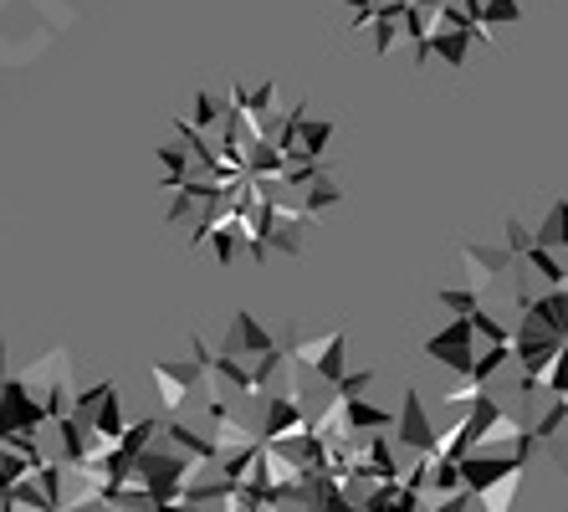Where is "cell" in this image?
Segmentation results:
<instances>
[{
  "label": "cell",
  "mask_w": 568,
  "mask_h": 512,
  "mask_svg": "<svg viewBox=\"0 0 568 512\" xmlns=\"http://www.w3.org/2000/svg\"><path fill=\"white\" fill-rule=\"evenodd\" d=\"M425 359L456 369V375H471V359H476V334H471V318H450L440 334L425 338Z\"/></svg>",
  "instance_id": "6da1fadb"
},
{
  "label": "cell",
  "mask_w": 568,
  "mask_h": 512,
  "mask_svg": "<svg viewBox=\"0 0 568 512\" xmlns=\"http://www.w3.org/2000/svg\"><path fill=\"white\" fill-rule=\"evenodd\" d=\"M395 441L410 446L415 457H436V420H430V410L420 405V390H405V400H399V416H395Z\"/></svg>",
  "instance_id": "7a4b0ae2"
},
{
  "label": "cell",
  "mask_w": 568,
  "mask_h": 512,
  "mask_svg": "<svg viewBox=\"0 0 568 512\" xmlns=\"http://www.w3.org/2000/svg\"><path fill=\"white\" fill-rule=\"evenodd\" d=\"M517 256L507 246H481V242H462V287H476V293H487L491 283H503L507 272H513Z\"/></svg>",
  "instance_id": "3957f363"
},
{
  "label": "cell",
  "mask_w": 568,
  "mask_h": 512,
  "mask_svg": "<svg viewBox=\"0 0 568 512\" xmlns=\"http://www.w3.org/2000/svg\"><path fill=\"white\" fill-rule=\"evenodd\" d=\"M528 461L517 457H503V451H466L462 461H456V472H462V487L466 492H481L487 482H497V477H507V472H523Z\"/></svg>",
  "instance_id": "277c9868"
},
{
  "label": "cell",
  "mask_w": 568,
  "mask_h": 512,
  "mask_svg": "<svg viewBox=\"0 0 568 512\" xmlns=\"http://www.w3.org/2000/svg\"><path fill=\"white\" fill-rule=\"evenodd\" d=\"M266 349H277V338L256 324V313H236V318H231V334H225V344H221L225 359H256V354H266Z\"/></svg>",
  "instance_id": "5b68a950"
},
{
  "label": "cell",
  "mask_w": 568,
  "mask_h": 512,
  "mask_svg": "<svg viewBox=\"0 0 568 512\" xmlns=\"http://www.w3.org/2000/svg\"><path fill=\"white\" fill-rule=\"evenodd\" d=\"M149 375H154V385H159V405H164V410L174 416V410L190 400V390L200 385V375H205V369L190 359V365H154Z\"/></svg>",
  "instance_id": "8992f818"
},
{
  "label": "cell",
  "mask_w": 568,
  "mask_h": 512,
  "mask_svg": "<svg viewBox=\"0 0 568 512\" xmlns=\"http://www.w3.org/2000/svg\"><path fill=\"white\" fill-rule=\"evenodd\" d=\"M430 57H440L450 72H462L466 57H471V27H440V31H430Z\"/></svg>",
  "instance_id": "52a82bcc"
},
{
  "label": "cell",
  "mask_w": 568,
  "mask_h": 512,
  "mask_svg": "<svg viewBox=\"0 0 568 512\" xmlns=\"http://www.w3.org/2000/svg\"><path fill=\"white\" fill-rule=\"evenodd\" d=\"M344 416H348V431H389L395 426V416L384 410V405H374V400H344Z\"/></svg>",
  "instance_id": "ba28073f"
},
{
  "label": "cell",
  "mask_w": 568,
  "mask_h": 512,
  "mask_svg": "<svg viewBox=\"0 0 568 512\" xmlns=\"http://www.w3.org/2000/svg\"><path fill=\"white\" fill-rule=\"evenodd\" d=\"M517 482H523V472H507V477H497V482H487L481 492H476V508L481 512H513Z\"/></svg>",
  "instance_id": "9c48e42d"
},
{
  "label": "cell",
  "mask_w": 568,
  "mask_h": 512,
  "mask_svg": "<svg viewBox=\"0 0 568 512\" xmlns=\"http://www.w3.org/2000/svg\"><path fill=\"white\" fill-rule=\"evenodd\" d=\"M517 262H523L528 272H538V283H542V287H558V283H564V262H558V252H548V246L532 242L528 252L517 256Z\"/></svg>",
  "instance_id": "30bf717a"
},
{
  "label": "cell",
  "mask_w": 568,
  "mask_h": 512,
  "mask_svg": "<svg viewBox=\"0 0 568 512\" xmlns=\"http://www.w3.org/2000/svg\"><path fill=\"white\" fill-rule=\"evenodd\" d=\"M532 242L548 246V252H568V201H554L548 221H542V226L532 231Z\"/></svg>",
  "instance_id": "8fae6325"
},
{
  "label": "cell",
  "mask_w": 568,
  "mask_h": 512,
  "mask_svg": "<svg viewBox=\"0 0 568 512\" xmlns=\"http://www.w3.org/2000/svg\"><path fill=\"white\" fill-rule=\"evenodd\" d=\"M344 349H348V338H344V328H338V334H333V344L323 349V359L313 365V375L323 379V385H338V379H344Z\"/></svg>",
  "instance_id": "7c38bea8"
},
{
  "label": "cell",
  "mask_w": 568,
  "mask_h": 512,
  "mask_svg": "<svg viewBox=\"0 0 568 512\" xmlns=\"http://www.w3.org/2000/svg\"><path fill=\"white\" fill-rule=\"evenodd\" d=\"M159 164H164V185H185L190 180V149L180 144V139H174V144H164L159 149Z\"/></svg>",
  "instance_id": "4fadbf2b"
},
{
  "label": "cell",
  "mask_w": 568,
  "mask_h": 512,
  "mask_svg": "<svg viewBox=\"0 0 568 512\" xmlns=\"http://www.w3.org/2000/svg\"><path fill=\"white\" fill-rule=\"evenodd\" d=\"M430 498H450V492H462V472H456V461L446 457H430V482H425Z\"/></svg>",
  "instance_id": "5bb4252c"
},
{
  "label": "cell",
  "mask_w": 568,
  "mask_h": 512,
  "mask_svg": "<svg viewBox=\"0 0 568 512\" xmlns=\"http://www.w3.org/2000/svg\"><path fill=\"white\" fill-rule=\"evenodd\" d=\"M564 426H568V395H554V400H548V410H542V420H538V426H528V431H532V441H554Z\"/></svg>",
  "instance_id": "9a60e30c"
},
{
  "label": "cell",
  "mask_w": 568,
  "mask_h": 512,
  "mask_svg": "<svg viewBox=\"0 0 568 512\" xmlns=\"http://www.w3.org/2000/svg\"><path fill=\"white\" fill-rule=\"evenodd\" d=\"M523 21V6L517 0H481V27L503 31V27H517Z\"/></svg>",
  "instance_id": "2e32d148"
},
{
  "label": "cell",
  "mask_w": 568,
  "mask_h": 512,
  "mask_svg": "<svg viewBox=\"0 0 568 512\" xmlns=\"http://www.w3.org/2000/svg\"><path fill=\"white\" fill-rule=\"evenodd\" d=\"M436 303L446 313H456V318H471V313L481 308V293H476V287H446V293H436Z\"/></svg>",
  "instance_id": "e0dca14e"
},
{
  "label": "cell",
  "mask_w": 568,
  "mask_h": 512,
  "mask_svg": "<svg viewBox=\"0 0 568 512\" xmlns=\"http://www.w3.org/2000/svg\"><path fill=\"white\" fill-rule=\"evenodd\" d=\"M471 334H476V338H487V344H513V328L497 324V318L487 313V303H481V308L471 313Z\"/></svg>",
  "instance_id": "ac0fdd59"
},
{
  "label": "cell",
  "mask_w": 568,
  "mask_h": 512,
  "mask_svg": "<svg viewBox=\"0 0 568 512\" xmlns=\"http://www.w3.org/2000/svg\"><path fill=\"white\" fill-rule=\"evenodd\" d=\"M154 436H159V420H139V426H123L119 451H123V457H133V451H144Z\"/></svg>",
  "instance_id": "d6986e66"
},
{
  "label": "cell",
  "mask_w": 568,
  "mask_h": 512,
  "mask_svg": "<svg viewBox=\"0 0 568 512\" xmlns=\"http://www.w3.org/2000/svg\"><path fill=\"white\" fill-rule=\"evenodd\" d=\"M174 190H180V195H174V205H170V226H185V221H195L200 211H211V205L195 201V195H190L185 185H174Z\"/></svg>",
  "instance_id": "ffe728a7"
},
{
  "label": "cell",
  "mask_w": 568,
  "mask_h": 512,
  "mask_svg": "<svg viewBox=\"0 0 568 512\" xmlns=\"http://www.w3.org/2000/svg\"><path fill=\"white\" fill-rule=\"evenodd\" d=\"M369 385H374V369H354V375L344 369V379L333 385V395H338V400H358V395H369Z\"/></svg>",
  "instance_id": "44dd1931"
},
{
  "label": "cell",
  "mask_w": 568,
  "mask_h": 512,
  "mask_svg": "<svg viewBox=\"0 0 568 512\" xmlns=\"http://www.w3.org/2000/svg\"><path fill=\"white\" fill-rule=\"evenodd\" d=\"M503 231H507V236H503V246H507V252H513V256H523V252H528V246H532V231L523 226V221H517V216H507V221H503Z\"/></svg>",
  "instance_id": "7402d4cb"
},
{
  "label": "cell",
  "mask_w": 568,
  "mask_h": 512,
  "mask_svg": "<svg viewBox=\"0 0 568 512\" xmlns=\"http://www.w3.org/2000/svg\"><path fill=\"white\" fill-rule=\"evenodd\" d=\"M374 27H379V37H374V52L389 57L399 47V21H374Z\"/></svg>",
  "instance_id": "603a6c76"
}]
</instances>
